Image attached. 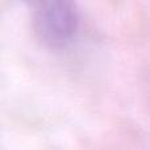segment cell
I'll return each mask as SVG.
<instances>
[{
	"instance_id": "1",
	"label": "cell",
	"mask_w": 150,
	"mask_h": 150,
	"mask_svg": "<svg viewBox=\"0 0 150 150\" xmlns=\"http://www.w3.org/2000/svg\"><path fill=\"white\" fill-rule=\"evenodd\" d=\"M32 9V23L37 37L52 49H63L79 30L76 0H25Z\"/></svg>"
}]
</instances>
